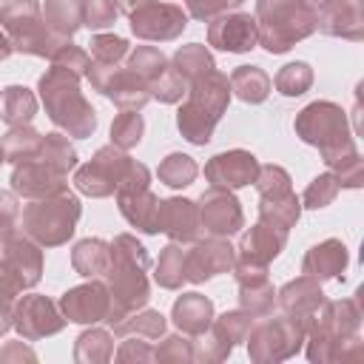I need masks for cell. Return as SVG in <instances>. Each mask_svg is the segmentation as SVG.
I'll list each match as a JSON object with an SVG mask.
<instances>
[{
  "mask_svg": "<svg viewBox=\"0 0 364 364\" xmlns=\"http://www.w3.org/2000/svg\"><path fill=\"white\" fill-rule=\"evenodd\" d=\"M40 145H43V134L37 131V128H31V122L28 125H14V128H9L6 134H3V139H0V148H3V156H6V162H23V159H31V156H37L40 154Z\"/></svg>",
  "mask_w": 364,
  "mask_h": 364,
  "instance_id": "37",
  "label": "cell"
},
{
  "mask_svg": "<svg viewBox=\"0 0 364 364\" xmlns=\"http://www.w3.org/2000/svg\"><path fill=\"white\" fill-rule=\"evenodd\" d=\"M128 165H131L128 151H122L117 145H102V148H97V154L85 165L74 168V188L91 199L114 196Z\"/></svg>",
  "mask_w": 364,
  "mask_h": 364,
  "instance_id": "9",
  "label": "cell"
},
{
  "mask_svg": "<svg viewBox=\"0 0 364 364\" xmlns=\"http://www.w3.org/2000/svg\"><path fill=\"white\" fill-rule=\"evenodd\" d=\"M108 262H111V245L105 239L88 236V239H80L71 247V267L82 279H100V276H105Z\"/></svg>",
  "mask_w": 364,
  "mask_h": 364,
  "instance_id": "29",
  "label": "cell"
},
{
  "mask_svg": "<svg viewBox=\"0 0 364 364\" xmlns=\"http://www.w3.org/2000/svg\"><path fill=\"white\" fill-rule=\"evenodd\" d=\"M245 0H185V9H188V17L193 20H213L225 11H236Z\"/></svg>",
  "mask_w": 364,
  "mask_h": 364,
  "instance_id": "54",
  "label": "cell"
},
{
  "mask_svg": "<svg viewBox=\"0 0 364 364\" xmlns=\"http://www.w3.org/2000/svg\"><path fill=\"white\" fill-rule=\"evenodd\" d=\"M247 355L256 364H276L284 358H293L301 347H304V327L301 321H296L293 316L282 313V316H259L253 318L247 336Z\"/></svg>",
  "mask_w": 364,
  "mask_h": 364,
  "instance_id": "7",
  "label": "cell"
},
{
  "mask_svg": "<svg viewBox=\"0 0 364 364\" xmlns=\"http://www.w3.org/2000/svg\"><path fill=\"white\" fill-rule=\"evenodd\" d=\"M117 3V9L122 11V14H134L136 9H142V6H148V3H154V0H114Z\"/></svg>",
  "mask_w": 364,
  "mask_h": 364,
  "instance_id": "58",
  "label": "cell"
},
{
  "mask_svg": "<svg viewBox=\"0 0 364 364\" xmlns=\"http://www.w3.org/2000/svg\"><path fill=\"white\" fill-rule=\"evenodd\" d=\"M273 85H276V91L282 97H301V94H307L310 85H313V68H310V63L296 60V63L282 65L276 71V77H273Z\"/></svg>",
  "mask_w": 364,
  "mask_h": 364,
  "instance_id": "42",
  "label": "cell"
},
{
  "mask_svg": "<svg viewBox=\"0 0 364 364\" xmlns=\"http://www.w3.org/2000/svg\"><path fill=\"white\" fill-rule=\"evenodd\" d=\"M233 262H236V247L228 242V236L196 239L191 242L185 256V282L205 284L222 273H230Z\"/></svg>",
  "mask_w": 364,
  "mask_h": 364,
  "instance_id": "11",
  "label": "cell"
},
{
  "mask_svg": "<svg viewBox=\"0 0 364 364\" xmlns=\"http://www.w3.org/2000/svg\"><path fill=\"white\" fill-rule=\"evenodd\" d=\"M65 324H68L65 316L60 313L57 301H51L48 296H40V293L17 296V301H14V330L20 333L23 341L48 338V336L60 333Z\"/></svg>",
  "mask_w": 364,
  "mask_h": 364,
  "instance_id": "10",
  "label": "cell"
},
{
  "mask_svg": "<svg viewBox=\"0 0 364 364\" xmlns=\"http://www.w3.org/2000/svg\"><path fill=\"white\" fill-rule=\"evenodd\" d=\"M37 114V97L26 85H6L0 88V119L14 128V125H28Z\"/></svg>",
  "mask_w": 364,
  "mask_h": 364,
  "instance_id": "30",
  "label": "cell"
},
{
  "mask_svg": "<svg viewBox=\"0 0 364 364\" xmlns=\"http://www.w3.org/2000/svg\"><path fill=\"white\" fill-rule=\"evenodd\" d=\"M128 23H131L134 37H139V40L171 43L188 28V11H182V6H176V3L154 0L142 9H136L134 14H128Z\"/></svg>",
  "mask_w": 364,
  "mask_h": 364,
  "instance_id": "12",
  "label": "cell"
},
{
  "mask_svg": "<svg viewBox=\"0 0 364 364\" xmlns=\"http://www.w3.org/2000/svg\"><path fill=\"white\" fill-rule=\"evenodd\" d=\"M0 361L11 364V361H37V353L23 344V341H6V347L0 350Z\"/></svg>",
  "mask_w": 364,
  "mask_h": 364,
  "instance_id": "56",
  "label": "cell"
},
{
  "mask_svg": "<svg viewBox=\"0 0 364 364\" xmlns=\"http://www.w3.org/2000/svg\"><path fill=\"white\" fill-rule=\"evenodd\" d=\"M37 91H40V102H43L48 119L63 134H68L71 139H88L97 131V111L82 97L77 74H71L60 65H51V68H46V74H40Z\"/></svg>",
  "mask_w": 364,
  "mask_h": 364,
  "instance_id": "2",
  "label": "cell"
},
{
  "mask_svg": "<svg viewBox=\"0 0 364 364\" xmlns=\"http://www.w3.org/2000/svg\"><path fill=\"white\" fill-rule=\"evenodd\" d=\"M65 179L68 176L60 173L57 168H51L43 156H31V159H23L14 165L9 182H11V191L23 199H43V196L65 191L68 188Z\"/></svg>",
  "mask_w": 364,
  "mask_h": 364,
  "instance_id": "17",
  "label": "cell"
},
{
  "mask_svg": "<svg viewBox=\"0 0 364 364\" xmlns=\"http://www.w3.org/2000/svg\"><path fill=\"white\" fill-rule=\"evenodd\" d=\"M253 318L256 316H250L247 310H225L222 316H213V321H210V327L225 338V341H230L233 347L236 344H242L245 341V336H247V330H250V324H253Z\"/></svg>",
  "mask_w": 364,
  "mask_h": 364,
  "instance_id": "45",
  "label": "cell"
},
{
  "mask_svg": "<svg viewBox=\"0 0 364 364\" xmlns=\"http://www.w3.org/2000/svg\"><path fill=\"white\" fill-rule=\"evenodd\" d=\"M185 91H188V82H185L171 65L151 82V100H159V102H165V105L179 102V100L185 97Z\"/></svg>",
  "mask_w": 364,
  "mask_h": 364,
  "instance_id": "50",
  "label": "cell"
},
{
  "mask_svg": "<svg viewBox=\"0 0 364 364\" xmlns=\"http://www.w3.org/2000/svg\"><path fill=\"white\" fill-rule=\"evenodd\" d=\"M350 264V250L341 239H324L313 245L304 259H301V273L313 276L316 282H330V279H344V270Z\"/></svg>",
  "mask_w": 364,
  "mask_h": 364,
  "instance_id": "24",
  "label": "cell"
},
{
  "mask_svg": "<svg viewBox=\"0 0 364 364\" xmlns=\"http://www.w3.org/2000/svg\"><path fill=\"white\" fill-rule=\"evenodd\" d=\"M111 245V262L105 270V287L111 293V310H108V324L114 327L125 313L139 310L151 299V256L145 245L134 233H117Z\"/></svg>",
  "mask_w": 364,
  "mask_h": 364,
  "instance_id": "1",
  "label": "cell"
},
{
  "mask_svg": "<svg viewBox=\"0 0 364 364\" xmlns=\"http://www.w3.org/2000/svg\"><path fill=\"white\" fill-rule=\"evenodd\" d=\"M142 134H145V119L139 111H119L111 122V145L122 151L136 148L142 142Z\"/></svg>",
  "mask_w": 364,
  "mask_h": 364,
  "instance_id": "43",
  "label": "cell"
},
{
  "mask_svg": "<svg viewBox=\"0 0 364 364\" xmlns=\"http://www.w3.org/2000/svg\"><path fill=\"white\" fill-rule=\"evenodd\" d=\"M284 245H287V230H279V228H270V225H264V222H256V225H250V228L239 236L236 262L270 267V262L282 256Z\"/></svg>",
  "mask_w": 364,
  "mask_h": 364,
  "instance_id": "23",
  "label": "cell"
},
{
  "mask_svg": "<svg viewBox=\"0 0 364 364\" xmlns=\"http://www.w3.org/2000/svg\"><path fill=\"white\" fill-rule=\"evenodd\" d=\"M230 82H228V74L222 71H208L205 77L188 82V91H185V102L196 105L199 111L210 114L216 122L222 119V114L228 111V102H230Z\"/></svg>",
  "mask_w": 364,
  "mask_h": 364,
  "instance_id": "25",
  "label": "cell"
},
{
  "mask_svg": "<svg viewBox=\"0 0 364 364\" xmlns=\"http://www.w3.org/2000/svg\"><path fill=\"white\" fill-rule=\"evenodd\" d=\"M57 307L65 316V321H71V324H100V321L108 318L111 293H108L105 282L88 279V282H82L77 287H68L60 296Z\"/></svg>",
  "mask_w": 364,
  "mask_h": 364,
  "instance_id": "15",
  "label": "cell"
},
{
  "mask_svg": "<svg viewBox=\"0 0 364 364\" xmlns=\"http://www.w3.org/2000/svg\"><path fill=\"white\" fill-rule=\"evenodd\" d=\"M327 301L324 290H321V282H316L313 276H296L290 282H284L279 290H276V304L282 313L293 316L296 321H301V327H307V321L318 313V307Z\"/></svg>",
  "mask_w": 364,
  "mask_h": 364,
  "instance_id": "21",
  "label": "cell"
},
{
  "mask_svg": "<svg viewBox=\"0 0 364 364\" xmlns=\"http://www.w3.org/2000/svg\"><path fill=\"white\" fill-rule=\"evenodd\" d=\"M3 162H6V156H3V148H0V165H3Z\"/></svg>",
  "mask_w": 364,
  "mask_h": 364,
  "instance_id": "61",
  "label": "cell"
},
{
  "mask_svg": "<svg viewBox=\"0 0 364 364\" xmlns=\"http://www.w3.org/2000/svg\"><path fill=\"white\" fill-rule=\"evenodd\" d=\"M3 3H6V0H3Z\"/></svg>",
  "mask_w": 364,
  "mask_h": 364,
  "instance_id": "62",
  "label": "cell"
},
{
  "mask_svg": "<svg viewBox=\"0 0 364 364\" xmlns=\"http://www.w3.org/2000/svg\"><path fill=\"white\" fill-rule=\"evenodd\" d=\"M0 28L11 40L14 51L31 54V57L51 60L57 54V48L68 43L65 37L54 34L46 26L43 9L37 0H6L0 6Z\"/></svg>",
  "mask_w": 364,
  "mask_h": 364,
  "instance_id": "6",
  "label": "cell"
},
{
  "mask_svg": "<svg viewBox=\"0 0 364 364\" xmlns=\"http://www.w3.org/2000/svg\"><path fill=\"white\" fill-rule=\"evenodd\" d=\"M114 358L122 364H134V361L148 364V361H154V347H151V341H142V336H122Z\"/></svg>",
  "mask_w": 364,
  "mask_h": 364,
  "instance_id": "53",
  "label": "cell"
},
{
  "mask_svg": "<svg viewBox=\"0 0 364 364\" xmlns=\"http://www.w3.org/2000/svg\"><path fill=\"white\" fill-rule=\"evenodd\" d=\"M14 236V225H9V222H0V253H3V247L9 245V239Z\"/></svg>",
  "mask_w": 364,
  "mask_h": 364,
  "instance_id": "59",
  "label": "cell"
},
{
  "mask_svg": "<svg viewBox=\"0 0 364 364\" xmlns=\"http://www.w3.org/2000/svg\"><path fill=\"white\" fill-rule=\"evenodd\" d=\"M208 46L228 51V54H247L259 46V31L253 14L245 11H225L208 20Z\"/></svg>",
  "mask_w": 364,
  "mask_h": 364,
  "instance_id": "16",
  "label": "cell"
},
{
  "mask_svg": "<svg viewBox=\"0 0 364 364\" xmlns=\"http://www.w3.org/2000/svg\"><path fill=\"white\" fill-rule=\"evenodd\" d=\"M114 358V333L105 327H88L74 341V361L77 364H105Z\"/></svg>",
  "mask_w": 364,
  "mask_h": 364,
  "instance_id": "33",
  "label": "cell"
},
{
  "mask_svg": "<svg viewBox=\"0 0 364 364\" xmlns=\"http://www.w3.org/2000/svg\"><path fill=\"white\" fill-rule=\"evenodd\" d=\"M259 196H282V193H290L293 191V179L290 173L282 168V165H259V173L253 179Z\"/></svg>",
  "mask_w": 364,
  "mask_h": 364,
  "instance_id": "49",
  "label": "cell"
},
{
  "mask_svg": "<svg viewBox=\"0 0 364 364\" xmlns=\"http://www.w3.org/2000/svg\"><path fill=\"white\" fill-rule=\"evenodd\" d=\"M117 3L114 0H82V26L91 31H102L117 23Z\"/></svg>",
  "mask_w": 364,
  "mask_h": 364,
  "instance_id": "51",
  "label": "cell"
},
{
  "mask_svg": "<svg viewBox=\"0 0 364 364\" xmlns=\"http://www.w3.org/2000/svg\"><path fill=\"white\" fill-rule=\"evenodd\" d=\"M176 128L182 134V139H188L191 145H208L213 139L216 131V119L205 111H199L191 102H182L176 111Z\"/></svg>",
  "mask_w": 364,
  "mask_h": 364,
  "instance_id": "38",
  "label": "cell"
},
{
  "mask_svg": "<svg viewBox=\"0 0 364 364\" xmlns=\"http://www.w3.org/2000/svg\"><path fill=\"white\" fill-rule=\"evenodd\" d=\"M51 65H60V68H65V71H71V74H77L82 80L85 71H88V65H91V54L68 40L65 46L57 48V54L51 57Z\"/></svg>",
  "mask_w": 364,
  "mask_h": 364,
  "instance_id": "52",
  "label": "cell"
},
{
  "mask_svg": "<svg viewBox=\"0 0 364 364\" xmlns=\"http://www.w3.org/2000/svg\"><path fill=\"white\" fill-rule=\"evenodd\" d=\"M43 20L54 34L71 40L82 28V0H46Z\"/></svg>",
  "mask_w": 364,
  "mask_h": 364,
  "instance_id": "35",
  "label": "cell"
},
{
  "mask_svg": "<svg viewBox=\"0 0 364 364\" xmlns=\"http://www.w3.org/2000/svg\"><path fill=\"white\" fill-rule=\"evenodd\" d=\"M111 330H114L117 338H122V336H142V338H148V341H156V338L165 336V330H168V318H165L159 310L139 307V310L125 313Z\"/></svg>",
  "mask_w": 364,
  "mask_h": 364,
  "instance_id": "32",
  "label": "cell"
},
{
  "mask_svg": "<svg viewBox=\"0 0 364 364\" xmlns=\"http://www.w3.org/2000/svg\"><path fill=\"white\" fill-rule=\"evenodd\" d=\"M20 216V202H17V193L14 191H0V222H9L14 225Z\"/></svg>",
  "mask_w": 364,
  "mask_h": 364,
  "instance_id": "57",
  "label": "cell"
},
{
  "mask_svg": "<svg viewBox=\"0 0 364 364\" xmlns=\"http://www.w3.org/2000/svg\"><path fill=\"white\" fill-rule=\"evenodd\" d=\"M51 168H57L60 173L68 176V171L77 168V148L71 145V136L63 134V131H54V134H43V145H40V154Z\"/></svg>",
  "mask_w": 364,
  "mask_h": 364,
  "instance_id": "39",
  "label": "cell"
},
{
  "mask_svg": "<svg viewBox=\"0 0 364 364\" xmlns=\"http://www.w3.org/2000/svg\"><path fill=\"white\" fill-rule=\"evenodd\" d=\"M259 46L270 54H287L296 43L316 34V6L304 0H256Z\"/></svg>",
  "mask_w": 364,
  "mask_h": 364,
  "instance_id": "4",
  "label": "cell"
},
{
  "mask_svg": "<svg viewBox=\"0 0 364 364\" xmlns=\"http://www.w3.org/2000/svg\"><path fill=\"white\" fill-rule=\"evenodd\" d=\"M80 216V196L65 188L43 199H28V205L23 208V233L40 247H60L74 236Z\"/></svg>",
  "mask_w": 364,
  "mask_h": 364,
  "instance_id": "5",
  "label": "cell"
},
{
  "mask_svg": "<svg viewBox=\"0 0 364 364\" xmlns=\"http://www.w3.org/2000/svg\"><path fill=\"white\" fill-rule=\"evenodd\" d=\"M85 80L91 82L94 91H100L105 100H111L119 111H142L151 102L148 82L142 77H136L122 63L108 65V63H94L91 60V65L85 71Z\"/></svg>",
  "mask_w": 364,
  "mask_h": 364,
  "instance_id": "8",
  "label": "cell"
},
{
  "mask_svg": "<svg viewBox=\"0 0 364 364\" xmlns=\"http://www.w3.org/2000/svg\"><path fill=\"white\" fill-rule=\"evenodd\" d=\"M0 273L23 293L43 279V250L26 233H14L0 253Z\"/></svg>",
  "mask_w": 364,
  "mask_h": 364,
  "instance_id": "14",
  "label": "cell"
},
{
  "mask_svg": "<svg viewBox=\"0 0 364 364\" xmlns=\"http://www.w3.org/2000/svg\"><path fill=\"white\" fill-rule=\"evenodd\" d=\"M230 273L236 276V284H239V307L242 310H247L256 318L273 313V307H276V287L267 279V267L233 262Z\"/></svg>",
  "mask_w": 364,
  "mask_h": 364,
  "instance_id": "19",
  "label": "cell"
},
{
  "mask_svg": "<svg viewBox=\"0 0 364 364\" xmlns=\"http://www.w3.org/2000/svg\"><path fill=\"white\" fill-rule=\"evenodd\" d=\"M293 131L304 145L318 148L327 168L358 154L350 122H347V111L338 102L316 100V102L304 105L293 119Z\"/></svg>",
  "mask_w": 364,
  "mask_h": 364,
  "instance_id": "3",
  "label": "cell"
},
{
  "mask_svg": "<svg viewBox=\"0 0 364 364\" xmlns=\"http://www.w3.org/2000/svg\"><path fill=\"white\" fill-rule=\"evenodd\" d=\"M185 256L188 247L182 242H168L159 250V259L154 264V282L162 290H179L185 284Z\"/></svg>",
  "mask_w": 364,
  "mask_h": 364,
  "instance_id": "34",
  "label": "cell"
},
{
  "mask_svg": "<svg viewBox=\"0 0 364 364\" xmlns=\"http://www.w3.org/2000/svg\"><path fill=\"white\" fill-rule=\"evenodd\" d=\"M156 233H165L171 242H182L191 245L202 236L199 228V210L193 199L185 196H168L159 199V210H156Z\"/></svg>",
  "mask_w": 364,
  "mask_h": 364,
  "instance_id": "20",
  "label": "cell"
},
{
  "mask_svg": "<svg viewBox=\"0 0 364 364\" xmlns=\"http://www.w3.org/2000/svg\"><path fill=\"white\" fill-rule=\"evenodd\" d=\"M301 199L290 191L282 196H259V222L279 228V230H290L296 228L299 216H301Z\"/></svg>",
  "mask_w": 364,
  "mask_h": 364,
  "instance_id": "31",
  "label": "cell"
},
{
  "mask_svg": "<svg viewBox=\"0 0 364 364\" xmlns=\"http://www.w3.org/2000/svg\"><path fill=\"white\" fill-rule=\"evenodd\" d=\"M304 3H310V6H318V3H321V0H304Z\"/></svg>",
  "mask_w": 364,
  "mask_h": 364,
  "instance_id": "60",
  "label": "cell"
},
{
  "mask_svg": "<svg viewBox=\"0 0 364 364\" xmlns=\"http://www.w3.org/2000/svg\"><path fill=\"white\" fill-rule=\"evenodd\" d=\"M316 31L358 43L364 37L361 6L355 0H321L316 6Z\"/></svg>",
  "mask_w": 364,
  "mask_h": 364,
  "instance_id": "22",
  "label": "cell"
},
{
  "mask_svg": "<svg viewBox=\"0 0 364 364\" xmlns=\"http://www.w3.org/2000/svg\"><path fill=\"white\" fill-rule=\"evenodd\" d=\"M193 361L199 364H216V361H225L236 347L230 341H225L213 327H208L205 333L193 336Z\"/></svg>",
  "mask_w": 364,
  "mask_h": 364,
  "instance_id": "46",
  "label": "cell"
},
{
  "mask_svg": "<svg viewBox=\"0 0 364 364\" xmlns=\"http://www.w3.org/2000/svg\"><path fill=\"white\" fill-rule=\"evenodd\" d=\"M88 46H91V60L94 63H108V65L122 63L131 51L128 40L119 37V34H94Z\"/></svg>",
  "mask_w": 364,
  "mask_h": 364,
  "instance_id": "48",
  "label": "cell"
},
{
  "mask_svg": "<svg viewBox=\"0 0 364 364\" xmlns=\"http://www.w3.org/2000/svg\"><path fill=\"white\" fill-rule=\"evenodd\" d=\"M125 65H128L136 77H142V80L148 82V91H151V82L171 65V60H168V57L162 54V48H156V46H136V48L128 51Z\"/></svg>",
  "mask_w": 364,
  "mask_h": 364,
  "instance_id": "41",
  "label": "cell"
},
{
  "mask_svg": "<svg viewBox=\"0 0 364 364\" xmlns=\"http://www.w3.org/2000/svg\"><path fill=\"white\" fill-rule=\"evenodd\" d=\"M171 68L185 80V82H193L199 77H205L208 71L216 68L213 63V54L208 51V46L202 43H188V46H179L171 57Z\"/></svg>",
  "mask_w": 364,
  "mask_h": 364,
  "instance_id": "36",
  "label": "cell"
},
{
  "mask_svg": "<svg viewBox=\"0 0 364 364\" xmlns=\"http://www.w3.org/2000/svg\"><path fill=\"white\" fill-rule=\"evenodd\" d=\"M256 173H259V159L245 148L222 151L205 162V179L213 188H228V191L247 188L253 185Z\"/></svg>",
  "mask_w": 364,
  "mask_h": 364,
  "instance_id": "18",
  "label": "cell"
},
{
  "mask_svg": "<svg viewBox=\"0 0 364 364\" xmlns=\"http://www.w3.org/2000/svg\"><path fill=\"white\" fill-rule=\"evenodd\" d=\"M338 191H341V185H338V179L333 176V171H324V173H318V176H313V179L307 182V188H304V193H301L299 199H301V208H307V210H321V208H327V205L336 202Z\"/></svg>",
  "mask_w": 364,
  "mask_h": 364,
  "instance_id": "44",
  "label": "cell"
},
{
  "mask_svg": "<svg viewBox=\"0 0 364 364\" xmlns=\"http://www.w3.org/2000/svg\"><path fill=\"white\" fill-rule=\"evenodd\" d=\"M230 82V94L239 97L242 102L247 105H259L270 97V88H273V80L264 68L259 65H236L228 77Z\"/></svg>",
  "mask_w": 364,
  "mask_h": 364,
  "instance_id": "28",
  "label": "cell"
},
{
  "mask_svg": "<svg viewBox=\"0 0 364 364\" xmlns=\"http://www.w3.org/2000/svg\"><path fill=\"white\" fill-rule=\"evenodd\" d=\"M20 290L0 273V336H6L14 327V301Z\"/></svg>",
  "mask_w": 364,
  "mask_h": 364,
  "instance_id": "55",
  "label": "cell"
},
{
  "mask_svg": "<svg viewBox=\"0 0 364 364\" xmlns=\"http://www.w3.org/2000/svg\"><path fill=\"white\" fill-rule=\"evenodd\" d=\"M213 301L208 299V296H202V293H196V290H191V293H182L176 301H173V307H171V321L176 324V330L179 333H185V336H199V333H205L208 327H210V321H213Z\"/></svg>",
  "mask_w": 364,
  "mask_h": 364,
  "instance_id": "26",
  "label": "cell"
},
{
  "mask_svg": "<svg viewBox=\"0 0 364 364\" xmlns=\"http://www.w3.org/2000/svg\"><path fill=\"white\" fill-rule=\"evenodd\" d=\"M154 361H159V364H191L193 361V341L185 333L162 336L159 347H154Z\"/></svg>",
  "mask_w": 364,
  "mask_h": 364,
  "instance_id": "47",
  "label": "cell"
},
{
  "mask_svg": "<svg viewBox=\"0 0 364 364\" xmlns=\"http://www.w3.org/2000/svg\"><path fill=\"white\" fill-rule=\"evenodd\" d=\"M196 173H199L196 159H193V156H188V154H182V151L168 154V156L159 162V168H156L159 182H162V185H168V188H173V191L188 188V185L196 179Z\"/></svg>",
  "mask_w": 364,
  "mask_h": 364,
  "instance_id": "40",
  "label": "cell"
},
{
  "mask_svg": "<svg viewBox=\"0 0 364 364\" xmlns=\"http://www.w3.org/2000/svg\"><path fill=\"white\" fill-rule=\"evenodd\" d=\"M117 196V208L122 213V219L136 228L145 236L156 233V210H159V196L145 188V191H134V193H114Z\"/></svg>",
  "mask_w": 364,
  "mask_h": 364,
  "instance_id": "27",
  "label": "cell"
},
{
  "mask_svg": "<svg viewBox=\"0 0 364 364\" xmlns=\"http://www.w3.org/2000/svg\"><path fill=\"white\" fill-rule=\"evenodd\" d=\"M196 210H199V228L208 236H233L245 228L242 202L228 188H213L210 185L196 199Z\"/></svg>",
  "mask_w": 364,
  "mask_h": 364,
  "instance_id": "13",
  "label": "cell"
}]
</instances>
